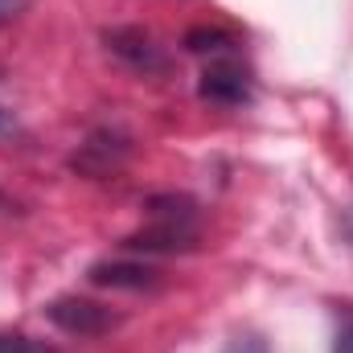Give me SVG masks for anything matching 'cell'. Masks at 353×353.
<instances>
[{
    "mask_svg": "<svg viewBox=\"0 0 353 353\" xmlns=\"http://www.w3.org/2000/svg\"><path fill=\"white\" fill-rule=\"evenodd\" d=\"M185 46H189V54L205 58L201 79H197L201 103H214V107H247L251 103L255 74L243 62V50H239V41L230 33H222V29H193L185 37Z\"/></svg>",
    "mask_w": 353,
    "mask_h": 353,
    "instance_id": "6da1fadb",
    "label": "cell"
},
{
    "mask_svg": "<svg viewBox=\"0 0 353 353\" xmlns=\"http://www.w3.org/2000/svg\"><path fill=\"white\" fill-rule=\"evenodd\" d=\"M201 243V205L189 193H157L144 210V226L123 239L128 255H185Z\"/></svg>",
    "mask_w": 353,
    "mask_h": 353,
    "instance_id": "7a4b0ae2",
    "label": "cell"
},
{
    "mask_svg": "<svg viewBox=\"0 0 353 353\" xmlns=\"http://www.w3.org/2000/svg\"><path fill=\"white\" fill-rule=\"evenodd\" d=\"M46 321L70 337H107L111 329H119V312H111L99 300H83V296H58L46 304Z\"/></svg>",
    "mask_w": 353,
    "mask_h": 353,
    "instance_id": "3957f363",
    "label": "cell"
},
{
    "mask_svg": "<svg viewBox=\"0 0 353 353\" xmlns=\"http://www.w3.org/2000/svg\"><path fill=\"white\" fill-rule=\"evenodd\" d=\"M103 41L107 50L136 74H165L169 70V54L157 46L152 33L136 29V25H115V29H103Z\"/></svg>",
    "mask_w": 353,
    "mask_h": 353,
    "instance_id": "277c9868",
    "label": "cell"
},
{
    "mask_svg": "<svg viewBox=\"0 0 353 353\" xmlns=\"http://www.w3.org/2000/svg\"><path fill=\"white\" fill-rule=\"evenodd\" d=\"M132 152V140L119 132V128H94L87 136V144L74 152V169L79 173H90V176H107L115 173L119 165H123V157Z\"/></svg>",
    "mask_w": 353,
    "mask_h": 353,
    "instance_id": "5b68a950",
    "label": "cell"
},
{
    "mask_svg": "<svg viewBox=\"0 0 353 353\" xmlns=\"http://www.w3.org/2000/svg\"><path fill=\"white\" fill-rule=\"evenodd\" d=\"M94 288H123V292H152L161 283V271L144 259H107L87 271Z\"/></svg>",
    "mask_w": 353,
    "mask_h": 353,
    "instance_id": "8992f818",
    "label": "cell"
},
{
    "mask_svg": "<svg viewBox=\"0 0 353 353\" xmlns=\"http://www.w3.org/2000/svg\"><path fill=\"white\" fill-rule=\"evenodd\" d=\"M0 353H58V350H50L46 341L21 337V333H0Z\"/></svg>",
    "mask_w": 353,
    "mask_h": 353,
    "instance_id": "52a82bcc",
    "label": "cell"
},
{
    "mask_svg": "<svg viewBox=\"0 0 353 353\" xmlns=\"http://www.w3.org/2000/svg\"><path fill=\"white\" fill-rule=\"evenodd\" d=\"M329 353H353V308L341 312L337 333H333V350H329Z\"/></svg>",
    "mask_w": 353,
    "mask_h": 353,
    "instance_id": "ba28073f",
    "label": "cell"
},
{
    "mask_svg": "<svg viewBox=\"0 0 353 353\" xmlns=\"http://www.w3.org/2000/svg\"><path fill=\"white\" fill-rule=\"evenodd\" d=\"M222 353H271V350H267V341L259 337V333H239V337L226 341Z\"/></svg>",
    "mask_w": 353,
    "mask_h": 353,
    "instance_id": "9c48e42d",
    "label": "cell"
},
{
    "mask_svg": "<svg viewBox=\"0 0 353 353\" xmlns=\"http://www.w3.org/2000/svg\"><path fill=\"white\" fill-rule=\"evenodd\" d=\"M25 132H21V119H17V111H8L4 103H0V144H12V140H21Z\"/></svg>",
    "mask_w": 353,
    "mask_h": 353,
    "instance_id": "30bf717a",
    "label": "cell"
},
{
    "mask_svg": "<svg viewBox=\"0 0 353 353\" xmlns=\"http://www.w3.org/2000/svg\"><path fill=\"white\" fill-rule=\"evenodd\" d=\"M29 4H33V0H0V25H8V21H17L21 12H29Z\"/></svg>",
    "mask_w": 353,
    "mask_h": 353,
    "instance_id": "8fae6325",
    "label": "cell"
},
{
    "mask_svg": "<svg viewBox=\"0 0 353 353\" xmlns=\"http://www.w3.org/2000/svg\"><path fill=\"white\" fill-rule=\"evenodd\" d=\"M8 214H21V205H17L8 193H0V218H8Z\"/></svg>",
    "mask_w": 353,
    "mask_h": 353,
    "instance_id": "7c38bea8",
    "label": "cell"
},
{
    "mask_svg": "<svg viewBox=\"0 0 353 353\" xmlns=\"http://www.w3.org/2000/svg\"><path fill=\"white\" fill-rule=\"evenodd\" d=\"M345 234H350V239H353V205H350V210H345Z\"/></svg>",
    "mask_w": 353,
    "mask_h": 353,
    "instance_id": "4fadbf2b",
    "label": "cell"
}]
</instances>
